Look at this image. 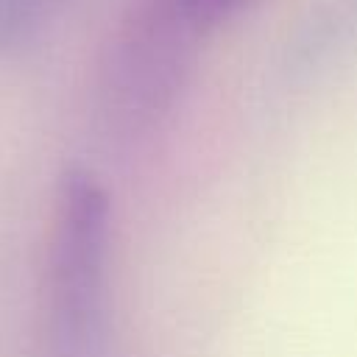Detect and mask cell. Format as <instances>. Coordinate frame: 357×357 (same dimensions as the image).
I'll return each instance as SVG.
<instances>
[{"mask_svg":"<svg viewBox=\"0 0 357 357\" xmlns=\"http://www.w3.org/2000/svg\"><path fill=\"white\" fill-rule=\"evenodd\" d=\"M112 201L86 167L61 176L45 257V357H109Z\"/></svg>","mask_w":357,"mask_h":357,"instance_id":"obj_1","label":"cell"},{"mask_svg":"<svg viewBox=\"0 0 357 357\" xmlns=\"http://www.w3.org/2000/svg\"><path fill=\"white\" fill-rule=\"evenodd\" d=\"M201 33L165 0H139L117 31L106 67V95L131 128H151L181 98Z\"/></svg>","mask_w":357,"mask_h":357,"instance_id":"obj_2","label":"cell"},{"mask_svg":"<svg viewBox=\"0 0 357 357\" xmlns=\"http://www.w3.org/2000/svg\"><path fill=\"white\" fill-rule=\"evenodd\" d=\"M61 0H0V56L28 47L50 22Z\"/></svg>","mask_w":357,"mask_h":357,"instance_id":"obj_3","label":"cell"},{"mask_svg":"<svg viewBox=\"0 0 357 357\" xmlns=\"http://www.w3.org/2000/svg\"><path fill=\"white\" fill-rule=\"evenodd\" d=\"M165 3L201 36H209L215 28L231 22L259 0H165Z\"/></svg>","mask_w":357,"mask_h":357,"instance_id":"obj_4","label":"cell"}]
</instances>
